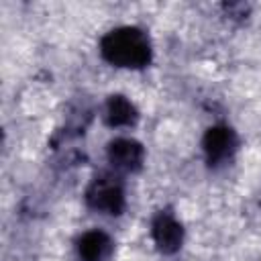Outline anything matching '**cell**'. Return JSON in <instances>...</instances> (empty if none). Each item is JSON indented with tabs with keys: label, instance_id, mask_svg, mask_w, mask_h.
I'll use <instances>...</instances> for the list:
<instances>
[{
	"label": "cell",
	"instance_id": "obj_1",
	"mask_svg": "<svg viewBox=\"0 0 261 261\" xmlns=\"http://www.w3.org/2000/svg\"><path fill=\"white\" fill-rule=\"evenodd\" d=\"M100 51L104 59L118 67H143L151 59V45L143 31L135 27H122L110 31L102 43Z\"/></svg>",
	"mask_w": 261,
	"mask_h": 261
},
{
	"label": "cell",
	"instance_id": "obj_2",
	"mask_svg": "<svg viewBox=\"0 0 261 261\" xmlns=\"http://www.w3.org/2000/svg\"><path fill=\"white\" fill-rule=\"evenodd\" d=\"M88 204L94 210H100L104 214H118L124 206L122 188L112 177H100L96 179L88 190Z\"/></svg>",
	"mask_w": 261,
	"mask_h": 261
},
{
	"label": "cell",
	"instance_id": "obj_3",
	"mask_svg": "<svg viewBox=\"0 0 261 261\" xmlns=\"http://www.w3.org/2000/svg\"><path fill=\"white\" fill-rule=\"evenodd\" d=\"M153 241L155 245L159 247V251L163 253H173L179 249L181 245V239H184V230L179 226V222L167 214V212H161L155 220H153Z\"/></svg>",
	"mask_w": 261,
	"mask_h": 261
},
{
	"label": "cell",
	"instance_id": "obj_4",
	"mask_svg": "<svg viewBox=\"0 0 261 261\" xmlns=\"http://www.w3.org/2000/svg\"><path fill=\"white\" fill-rule=\"evenodd\" d=\"M110 163L120 171H135L143 161V147L133 139H116L108 147Z\"/></svg>",
	"mask_w": 261,
	"mask_h": 261
},
{
	"label": "cell",
	"instance_id": "obj_5",
	"mask_svg": "<svg viewBox=\"0 0 261 261\" xmlns=\"http://www.w3.org/2000/svg\"><path fill=\"white\" fill-rule=\"evenodd\" d=\"M234 133L226 126H214L206 133L204 139V151L210 163H220L224 159L230 157V153L234 151Z\"/></svg>",
	"mask_w": 261,
	"mask_h": 261
},
{
	"label": "cell",
	"instance_id": "obj_6",
	"mask_svg": "<svg viewBox=\"0 0 261 261\" xmlns=\"http://www.w3.org/2000/svg\"><path fill=\"white\" fill-rule=\"evenodd\" d=\"M112 251V241L102 230H88L77 241V253L82 261H104Z\"/></svg>",
	"mask_w": 261,
	"mask_h": 261
},
{
	"label": "cell",
	"instance_id": "obj_7",
	"mask_svg": "<svg viewBox=\"0 0 261 261\" xmlns=\"http://www.w3.org/2000/svg\"><path fill=\"white\" fill-rule=\"evenodd\" d=\"M106 120L112 126H128L137 120L135 106L124 96H112L106 106Z\"/></svg>",
	"mask_w": 261,
	"mask_h": 261
}]
</instances>
